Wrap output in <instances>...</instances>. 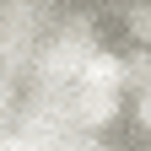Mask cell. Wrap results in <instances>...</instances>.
I'll list each match as a JSON object with an SVG mask.
<instances>
[{"label": "cell", "instance_id": "1", "mask_svg": "<svg viewBox=\"0 0 151 151\" xmlns=\"http://www.w3.org/2000/svg\"><path fill=\"white\" fill-rule=\"evenodd\" d=\"M81 113L86 119H113V92H86L81 86Z\"/></svg>", "mask_w": 151, "mask_h": 151}, {"label": "cell", "instance_id": "2", "mask_svg": "<svg viewBox=\"0 0 151 151\" xmlns=\"http://www.w3.org/2000/svg\"><path fill=\"white\" fill-rule=\"evenodd\" d=\"M129 27H135L140 38H151V11H135V16H129Z\"/></svg>", "mask_w": 151, "mask_h": 151}, {"label": "cell", "instance_id": "3", "mask_svg": "<svg viewBox=\"0 0 151 151\" xmlns=\"http://www.w3.org/2000/svg\"><path fill=\"white\" fill-rule=\"evenodd\" d=\"M140 124L151 129V92H146V97H140Z\"/></svg>", "mask_w": 151, "mask_h": 151}, {"label": "cell", "instance_id": "4", "mask_svg": "<svg viewBox=\"0 0 151 151\" xmlns=\"http://www.w3.org/2000/svg\"><path fill=\"white\" fill-rule=\"evenodd\" d=\"M0 151H27V146H22V140H11V146H0Z\"/></svg>", "mask_w": 151, "mask_h": 151}]
</instances>
